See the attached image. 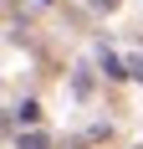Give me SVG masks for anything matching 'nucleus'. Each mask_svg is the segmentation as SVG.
I'll use <instances>...</instances> for the list:
<instances>
[{
  "label": "nucleus",
  "mask_w": 143,
  "mask_h": 149,
  "mask_svg": "<svg viewBox=\"0 0 143 149\" xmlns=\"http://www.w3.org/2000/svg\"><path fill=\"white\" fill-rule=\"evenodd\" d=\"M128 67H133V77H143V57H133V62H128Z\"/></svg>",
  "instance_id": "nucleus-4"
},
{
  "label": "nucleus",
  "mask_w": 143,
  "mask_h": 149,
  "mask_svg": "<svg viewBox=\"0 0 143 149\" xmlns=\"http://www.w3.org/2000/svg\"><path fill=\"white\" fill-rule=\"evenodd\" d=\"M36 113H41L36 103H21V108H15V118H21V123H36Z\"/></svg>",
  "instance_id": "nucleus-3"
},
{
  "label": "nucleus",
  "mask_w": 143,
  "mask_h": 149,
  "mask_svg": "<svg viewBox=\"0 0 143 149\" xmlns=\"http://www.w3.org/2000/svg\"><path fill=\"white\" fill-rule=\"evenodd\" d=\"M15 149H51V144H46V134H21Z\"/></svg>",
  "instance_id": "nucleus-1"
},
{
  "label": "nucleus",
  "mask_w": 143,
  "mask_h": 149,
  "mask_svg": "<svg viewBox=\"0 0 143 149\" xmlns=\"http://www.w3.org/2000/svg\"><path fill=\"white\" fill-rule=\"evenodd\" d=\"M92 5H97V10H113V5H118V0H92Z\"/></svg>",
  "instance_id": "nucleus-5"
},
{
  "label": "nucleus",
  "mask_w": 143,
  "mask_h": 149,
  "mask_svg": "<svg viewBox=\"0 0 143 149\" xmlns=\"http://www.w3.org/2000/svg\"><path fill=\"white\" fill-rule=\"evenodd\" d=\"M102 67H107V77H123V72H128V67H123V62H118L113 52H102Z\"/></svg>",
  "instance_id": "nucleus-2"
}]
</instances>
